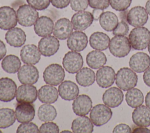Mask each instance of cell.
Returning a JSON list of instances; mask_svg holds the SVG:
<instances>
[{"mask_svg": "<svg viewBox=\"0 0 150 133\" xmlns=\"http://www.w3.org/2000/svg\"><path fill=\"white\" fill-rule=\"evenodd\" d=\"M128 39L134 49L137 50L145 49L150 42V31L145 27H135L130 32Z\"/></svg>", "mask_w": 150, "mask_h": 133, "instance_id": "6da1fadb", "label": "cell"}, {"mask_svg": "<svg viewBox=\"0 0 150 133\" xmlns=\"http://www.w3.org/2000/svg\"><path fill=\"white\" fill-rule=\"evenodd\" d=\"M137 81L138 76L131 68H121L115 74L116 85L123 91L134 88Z\"/></svg>", "mask_w": 150, "mask_h": 133, "instance_id": "7a4b0ae2", "label": "cell"}, {"mask_svg": "<svg viewBox=\"0 0 150 133\" xmlns=\"http://www.w3.org/2000/svg\"><path fill=\"white\" fill-rule=\"evenodd\" d=\"M108 48L115 57H124L130 52L131 46L129 39L124 36H115L110 41Z\"/></svg>", "mask_w": 150, "mask_h": 133, "instance_id": "3957f363", "label": "cell"}, {"mask_svg": "<svg viewBox=\"0 0 150 133\" xmlns=\"http://www.w3.org/2000/svg\"><path fill=\"white\" fill-rule=\"evenodd\" d=\"M16 15L19 24L25 27L33 25L39 18V13L36 9L27 4L19 6L17 9Z\"/></svg>", "mask_w": 150, "mask_h": 133, "instance_id": "277c9868", "label": "cell"}, {"mask_svg": "<svg viewBox=\"0 0 150 133\" xmlns=\"http://www.w3.org/2000/svg\"><path fill=\"white\" fill-rule=\"evenodd\" d=\"M112 116L110 108L106 105L99 104L94 106L90 113V118L93 124L100 127L107 124Z\"/></svg>", "mask_w": 150, "mask_h": 133, "instance_id": "5b68a950", "label": "cell"}, {"mask_svg": "<svg viewBox=\"0 0 150 133\" xmlns=\"http://www.w3.org/2000/svg\"><path fill=\"white\" fill-rule=\"evenodd\" d=\"M65 73L62 66L57 63L49 64L45 69L43 77L45 82L49 85L56 86L64 80Z\"/></svg>", "mask_w": 150, "mask_h": 133, "instance_id": "8992f818", "label": "cell"}, {"mask_svg": "<svg viewBox=\"0 0 150 133\" xmlns=\"http://www.w3.org/2000/svg\"><path fill=\"white\" fill-rule=\"evenodd\" d=\"M64 69L70 74L78 72L83 65V57L78 52L69 51L66 53L62 61Z\"/></svg>", "mask_w": 150, "mask_h": 133, "instance_id": "52a82bcc", "label": "cell"}, {"mask_svg": "<svg viewBox=\"0 0 150 133\" xmlns=\"http://www.w3.org/2000/svg\"><path fill=\"white\" fill-rule=\"evenodd\" d=\"M148 19V14L142 6H136L132 8L127 13V21L134 27L142 26Z\"/></svg>", "mask_w": 150, "mask_h": 133, "instance_id": "ba28073f", "label": "cell"}, {"mask_svg": "<svg viewBox=\"0 0 150 133\" xmlns=\"http://www.w3.org/2000/svg\"><path fill=\"white\" fill-rule=\"evenodd\" d=\"M16 101L20 103H33L38 97V90L32 84H23L17 88L15 95Z\"/></svg>", "mask_w": 150, "mask_h": 133, "instance_id": "9c48e42d", "label": "cell"}, {"mask_svg": "<svg viewBox=\"0 0 150 133\" xmlns=\"http://www.w3.org/2000/svg\"><path fill=\"white\" fill-rule=\"evenodd\" d=\"M18 23L16 12L13 8L4 6L0 8V29L9 30L15 27Z\"/></svg>", "mask_w": 150, "mask_h": 133, "instance_id": "30bf717a", "label": "cell"}, {"mask_svg": "<svg viewBox=\"0 0 150 133\" xmlns=\"http://www.w3.org/2000/svg\"><path fill=\"white\" fill-rule=\"evenodd\" d=\"M60 47V43L54 36L43 37L38 43V49L42 55L49 57L54 55Z\"/></svg>", "mask_w": 150, "mask_h": 133, "instance_id": "8fae6325", "label": "cell"}, {"mask_svg": "<svg viewBox=\"0 0 150 133\" xmlns=\"http://www.w3.org/2000/svg\"><path fill=\"white\" fill-rule=\"evenodd\" d=\"M17 86L10 78L0 79V101L5 103L13 100L16 95Z\"/></svg>", "mask_w": 150, "mask_h": 133, "instance_id": "7c38bea8", "label": "cell"}, {"mask_svg": "<svg viewBox=\"0 0 150 133\" xmlns=\"http://www.w3.org/2000/svg\"><path fill=\"white\" fill-rule=\"evenodd\" d=\"M18 78L23 84H33L39 79V71L33 64H24L18 70Z\"/></svg>", "mask_w": 150, "mask_h": 133, "instance_id": "4fadbf2b", "label": "cell"}, {"mask_svg": "<svg viewBox=\"0 0 150 133\" xmlns=\"http://www.w3.org/2000/svg\"><path fill=\"white\" fill-rule=\"evenodd\" d=\"M94 18L92 13L88 11H79L71 17V22L73 29L77 31H83L93 23Z\"/></svg>", "mask_w": 150, "mask_h": 133, "instance_id": "5bb4252c", "label": "cell"}, {"mask_svg": "<svg viewBox=\"0 0 150 133\" xmlns=\"http://www.w3.org/2000/svg\"><path fill=\"white\" fill-rule=\"evenodd\" d=\"M96 80L97 84L101 88L111 86L115 80V73L110 66H103L96 72Z\"/></svg>", "mask_w": 150, "mask_h": 133, "instance_id": "9a60e30c", "label": "cell"}, {"mask_svg": "<svg viewBox=\"0 0 150 133\" xmlns=\"http://www.w3.org/2000/svg\"><path fill=\"white\" fill-rule=\"evenodd\" d=\"M88 38L85 33L76 30L69 36L67 40L68 48L74 52L83 51L87 46Z\"/></svg>", "mask_w": 150, "mask_h": 133, "instance_id": "2e32d148", "label": "cell"}, {"mask_svg": "<svg viewBox=\"0 0 150 133\" xmlns=\"http://www.w3.org/2000/svg\"><path fill=\"white\" fill-rule=\"evenodd\" d=\"M92 108V100L86 94L78 96L72 103V109L75 114L78 116L86 115Z\"/></svg>", "mask_w": 150, "mask_h": 133, "instance_id": "e0dca14e", "label": "cell"}, {"mask_svg": "<svg viewBox=\"0 0 150 133\" xmlns=\"http://www.w3.org/2000/svg\"><path fill=\"white\" fill-rule=\"evenodd\" d=\"M124 94L120 88L112 87L108 88L103 95V101L105 105L111 108L118 107L122 102Z\"/></svg>", "mask_w": 150, "mask_h": 133, "instance_id": "ac0fdd59", "label": "cell"}, {"mask_svg": "<svg viewBox=\"0 0 150 133\" xmlns=\"http://www.w3.org/2000/svg\"><path fill=\"white\" fill-rule=\"evenodd\" d=\"M40 52L38 47L33 44L23 46L21 50L20 56L25 64H36L40 59Z\"/></svg>", "mask_w": 150, "mask_h": 133, "instance_id": "d6986e66", "label": "cell"}, {"mask_svg": "<svg viewBox=\"0 0 150 133\" xmlns=\"http://www.w3.org/2000/svg\"><path fill=\"white\" fill-rule=\"evenodd\" d=\"M129 66L137 73L144 72L150 66V57L144 52L136 53L131 57Z\"/></svg>", "mask_w": 150, "mask_h": 133, "instance_id": "ffe728a7", "label": "cell"}, {"mask_svg": "<svg viewBox=\"0 0 150 133\" xmlns=\"http://www.w3.org/2000/svg\"><path fill=\"white\" fill-rule=\"evenodd\" d=\"M73 30V26L71 21L66 18H62L56 22L53 33L58 39L65 40L72 33Z\"/></svg>", "mask_w": 150, "mask_h": 133, "instance_id": "44dd1931", "label": "cell"}, {"mask_svg": "<svg viewBox=\"0 0 150 133\" xmlns=\"http://www.w3.org/2000/svg\"><path fill=\"white\" fill-rule=\"evenodd\" d=\"M16 120L20 123H26L32 121L35 115V108L30 103H20L15 108Z\"/></svg>", "mask_w": 150, "mask_h": 133, "instance_id": "7402d4cb", "label": "cell"}, {"mask_svg": "<svg viewBox=\"0 0 150 133\" xmlns=\"http://www.w3.org/2000/svg\"><path fill=\"white\" fill-rule=\"evenodd\" d=\"M58 93L62 99L71 101L79 96V88L75 83L70 80H66L62 81L59 86Z\"/></svg>", "mask_w": 150, "mask_h": 133, "instance_id": "603a6c76", "label": "cell"}, {"mask_svg": "<svg viewBox=\"0 0 150 133\" xmlns=\"http://www.w3.org/2000/svg\"><path fill=\"white\" fill-rule=\"evenodd\" d=\"M5 39L8 44L15 47L23 46L26 40L25 32L19 28H13L9 29L5 33Z\"/></svg>", "mask_w": 150, "mask_h": 133, "instance_id": "cb8c5ba5", "label": "cell"}, {"mask_svg": "<svg viewBox=\"0 0 150 133\" xmlns=\"http://www.w3.org/2000/svg\"><path fill=\"white\" fill-rule=\"evenodd\" d=\"M53 21L46 16H40L34 24V31L37 35L40 37L50 35L53 33Z\"/></svg>", "mask_w": 150, "mask_h": 133, "instance_id": "d4e9b609", "label": "cell"}, {"mask_svg": "<svg viewBox=\"0 0 150 133\" xmlns=\"http://www.w3.org/2000/svg\"><path fill=\"white\" fill-rule=\"evenodd\" d=\"M132 119L137 126L148 127L150 125V109L146 105L136 107L132 112Z\"/></svg>", "mask_w": 150, "mask_h": 133, "instance_id": "484cf974", "label": "cell"}, {"mask_svg": "<svg viewBox=\"0 0 150 133\" xmlns=\"http://www.w3.org/2000/svg\"><path fill=\"white\" fill-rule=\"evenodd\" d=\"M39 101L44 104H53L55 103L59 97L58 90L52 85H44L38 91Z\"/></svg>", "mask_w": 150, "mask_h": 133, "instance_id": "4316f807", "label": "cell"}, {"mask_svg": "<svg viewBox=\"0 0 150 133\" xmlns=\"http://www.w3.org/2000/svg\"><path fill=\"white\" fill-rule=\"evenodd\" d=\"M71 128L74 133H91L93 131L94 127L90 118L82 115L73 121Z\"/></svg>", "mask_w": 150, "mask_h": 133, "instance_id": "83f0119b", "label": "cell"}, {"mask_svg": "<svg viewBox=\"0 0 150 133\" xmlns=\"http://www.w3.org/2000/svg\"><path fill=\"white\" fill-rule=\"evenodd\" d=\"M110 39L109 36L101 32H96L91 35L89 39V43L90 46L98 50H106L110 43Z\"/></svg>", "mask_w": 150, "mask_h": 133, "instance_id": "f1b7e54d", "label": "cell"}, {"mask_svg": "<svg viewBox=\"0 0 150 133\" xmlns=\"http://www.w3.org/2000/svg\"><path fill=\"white\" fill-rule=\"evenodd\" d=\"M107 62L105 54L98 50H92L86 56L87 64L93 69H98L103 67Z\"/></svg>", "mask_w": 150, "mask_h": 133, "instance_id": "f546056e", "label": "cell"}, {"mask_svg": "<svg viewBox=\"0 0 150 133\" xmlns=\"http://www.w3.org/2000/svg\"><path fill=\"white\" fill-rule=\"evenodd\" d=\"M96 76L94 71L88 67L81 68L76 75V80L81 86L88 87L95 81Z\"/></svg>", "mask_w": 150, "mask_h": 133, "instance_id": "4dcf8cb0", "label": "cell"}, {"mask_svg": "<svg viewBox=\"0 0 150 133\" xmlns=\"http://www.w3.org/2000/svg\"><path fill=\"white\" fill-rule=\"evenodd\" d=\"M99 22L101 28L107 32L114 30L118 23L117 16L113 12L107 11L103 12L100 18Z\"/></svg>", "mask_w": 150, "mask_h": 133, "instance_id": "1f68e13d", "label": "cell"}, {"mask_svg": "<svg viewBox=\"0 0 150 133\" xmlns=\"http://www.w3.org/2000/svg\"><path fill=\"white\" fill-rule=\"evenodd\" d=\"M21 66V62L19 58L14 54L6 56L2 59L1 66L2 69L6 73L14 74L18 71Z\"/></svg>", "mask_w": 150, "mask_h": 133, "instance_id": "d6a6232c", "label": "cell"}, {"mask_svg": "<svg viewBox=\"0 0 150 133\" xmlns=\"http://www.w3.org/2000/svg\"><path fill=\"white\" fill-rule=\"evenodd\" d=\"M125 100L127 104L132 107L136 108L141 105L144 102V95L142 91L135 88L127 90L125 94Z\"/></svg>", "mask_w": 150, "mask_h": 133, "instance_id": "836d02e7", "label": "cell"}, {"mask_svg": "<svg viewBox=\"0 0 150 133\" xmlns=\"http://www.w3.org/2000/svg\"><path fill=\"white\" fill-rule=\"evenodd\" d=\"M56 116V110L50 104H42L38 108V117L41 121L48 122L53 121Z\"/></svg>", "mask_w": 150, "mask_h": 133, "instance_id": "e575fe53", "label": "cell"}, {"mask_svg": "<svg viewBox=\"0 0 150 133\" xmlns=\"http://www.w3.org/2000/svg\"><path fill=\"white\" fill-rule=\"evenodd\" d=\"M16 120L15 112L9 108H0V128H6L12 125Z\"/></svg>", "mask_w": 150, "mask_h": 133, "instance_id": "d590c367", "label": "cell"}, {"mask_svg": "<svg viewBox=\"0 0 150 133\" xmlns=\"http://www.w3.org/2000/svg\"><path fill=\"white\" fill-rule=\"evenodd\" d=\"M111 8L117 11H126L130 6L132 0H109Z\"/></svg>", "mask_w": 150, "mask_h": 133, "instance_id": "8d00e7d4", "label": "cell"}, {"mask_svg": "<svg viewBox=\"0 0 150 133\" xmlns=\"http://www.w3.org/2000/svg\"><path fill=\"white\" fill-rule=\"evenodd\" d=\"M17 133H26V132H39V128L38 126L33 122H29L26 123H22L19 125L16 129Z\"/></svg>", "mask_w": 150, "mask_h": 133, "instance_id": "74e56055", "label": "cell"}, {"mask_svg": "<svg viewBox=\"0 0 150 133\" xmlns=\"http://www.w3.org/2000/svg\"><path fill=\"white\" fill-rule=\"evenodd\" d=\"M39 132L40 133H58L59 132V126L52 121L45 122L42 124L39 129Z\"/></svg>", "mask_w": 150, "mask_h": 133, "instance_id": "f35d334b", "label": "cell"}, {"mask_svg": "<svg viewBox=\"0 0 150 133\" xmlns=\"http://www.w3.org/2000/svg\"><path fill=\"white\" fill-rule=\"evenodd\" d=\"M26 2L35 9L42 11L48 8L50 0H26Z\"/></svg>", "mask_w": 150, "mask_h": 133, "instance_id": "ab89813d", "label": "cell"}, {"mask_svg": "<svg viewBox=\"0 0 150 133\" xmlns=\"http://www.w3.org/2000/svg\"><path fill=\"white\" fill-rule=\"evenodd\" d=\"M70 5L71 8L74 11H83L87 8L88 0H70Z\"/></svg>", "mask_w": 150, "mask_h": 133, "instance_id": "60d3db41", "label": "cell"}, {"mask_svg": "<svg viewBox=\"0 0 150 133\" xmlns=\"http://www.w3.org/2000/svg\"><path fill=\"white\" fill-rule=\"evenodd\" d=\"M129 31V27L127 23L124 21L118 22L116 27L112 30V34L114 36H125L127 35Z\"/></svg>", "mask_w": 150, "mask_h": 133, "instance_id": "b9f144b4", "label": "cell"}, {"mask_svg": "<svg viewBox=\"0 0 150 133\" xmlns=\"http://www.w3.org/2000/svg\"><path fill=\"white\" fill-rule=\"evenodd\" d=\"M89 6L93 9L104 10L110 5L109 0H88Z\"/></svg>", "mask_w": 150, "mask_h": 133, "instance_id": "7bdbcfd3", "label": "cell"}, {"mask_svg": "<svg viewBox=\"0 0 150 133\" xmlns=\"http://www.w3.org/2000/svg\"><path fill=\"white\" fill-rule=\"evenodd\" d=\"M114 133H130L132 132L131 128L125 124H120L116 125L112 131Z\"/></svg>", "mask_w": 150, "mask_h": 133, "instance_id": "ee69618b", "label": "cell"}, {"mask_svg": "<svg viewBox=\"0 0 150 133\" xmlns=\"http://www.w3.org/2000/svg\"><path fill=\"white\" fill-rule=\"evenodd\" d=\"M70 0H50L52 5L58 9L66 8L70 4Z\"/></svg>", "mask_w": 150, "mask_h": 133, "instance_id": "f6af8a7d", "label": "cell"}, {"mask_svg": "<svg viewBox=\"0 0 150 133\" xmlns=\"http://www.w3.org/2000/svg\"><path fill=\"white\" fill-rule=\"evenodd\" d=\"M143 80L145 84L150 87V67H148L143 74Z\"/></svg>", "mask_w": 150, "mask_h": 133, "instance_id": "bcb514c9", "label": "cell"}, {"mask_svg": "<svg viewBox=\"0 0 150 133\" xmlns=\"http://www.w3.org/2000/svg\"><path fill=\"white\" fill-rule=\"evenodd\" d=\"M6 53V48L4 43L0 40V60L4 59Z\"/></svg>", "mask_w": 150, "mask_h": 133, "instance_id": "7dc6e473", "label": "cell"}, {"mask_svg": "<svg viewBox=\"0 0 150 133\" xmlns=\"http://www.w3.org/2000/svg\"><path fill=\"white\" fill-rule=\"evenodd\" d=\"M132 132H144V133H150V130L148 129L145 127H139L138 126L137 127H135L132 129Z\"/></svg>", "mask_w": 150, "mask_h": 133, "instance_id": "c3c4849f", "label": "cell"}, {"mask_svg": "<svg viewBox=\"0 0 150 133\" xmlns=\"http://www.w3.org/2000/svg\"><path fill=\"white\" fill-rule=\"evenodd\" d=\"M103 12V10L94 9V10L93 11V12H92V14H93V16L94 18V20L97 21V20L99 19V18Z\"/></svg>", "mask_w": 150, "mask_h": 133, "instance_id": "681fc988", "label": "cell"}, {"mask_svg": "<svg viewBox=\"0 0 150 133\" xmlns=\"http://www.w3.org/2000/svg\"><path fill=\"white\" fill-rule=\"evenodd\" d=\"M145 101L146 105L150 109V91L146 94Z\"/></svg>", "mask_w": 150, "mask_h": 133, "instance_id": "f907efd6", "label": "cell"}, {"mask_svg": "<svg viewBox=\"0 0 150 133\" xmlns=\"http://www.w3.org/2000/svg\"><path fill=\"white\" fill-rule=\"evenodd\" d=\"M145 9L148 15H150V0L147 1L145 4Z\"/></svg>", "mask_w": 150, "mask_h": 133, "instance_id": "816d5d0a", "label": "cell"}, {"mask_svg": "<svg viewBox=\"0 0 150 133\" xmlns=\"http://www.w3.org/2000/svg\"><path fill=\"white\" fill-rule=\"evenodd\" d=\"M148 52H149V53L150 54V42H149V43L148 44Z\"/></svg>", "mask_w": 150, "mask_h": 133, "instance_id": "f5cc1de1", "label": "cell"}, {"mask_svg": "<svg viewBox=\"0 0 150 133\" xmlns=\"http://www.w3.org/2000/svg\"><path fill=\"white\" fill-rule=\"evenodd\" d=\"M62 132H71V131H68V130H64V131H62Z\"/></svg>", "mask_w": 150, "mask_h": 133, "instance_id": "db71d44e", "label": "cell"}, {"mask_svg": "<svg viewBox=\"0 0 150 133\" xmlns=\"http://www.w3.org/2000/svg\"><path fill=\"white\" fill-rule=\"evenodd\" d=\"M0 133H2V131L0 130Z\"/></svg>", "mask_w": 150, "mask_h": 133, "instance_id": "11a10c76", "label": "cell"}]
</instances>
